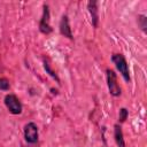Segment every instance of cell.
Listing matches in <instances>:
<instances>
[{
    "mask_svg": "<svg viewBox=\"0 0 147 147\" xmlns=\"http://www.w3.org/2000/svg\"><path fill=\"white\" fill-rule=\"evenodd\" d=\"M113 62L115 63L116 68L119 70V72L122 74V76L124 77V79L126 82L130 80V74H129V68H127V63L124 59V56L122 54H114L111 57Z\"/></svg>",
    "mask_w": 147,
    "mask_h": 147,
    "instance_id": "obj_1",
    "label": "cell"
},
{
    "mask_svg": "<svg viewBox=\"0 0 147 147\" xmlns=\"http://www.w3.org/2000/svg\"><path fill=\"white\" fill-rule=\"evenodd\" d=\"M107 83H108V88H109L110 94L114 96H118L121 94V87L117 84L116 74L110 69L107 70Z\"/></svg>",
    "mask_w": 147,
    "mask_h": 147,
    "instance_id": "obj_2",
    "label": "cell"
},
{
    "mask_svg": "<svg viewBox=\"0 0 147 147\" xmlns=\"http://www.w3.org/2000/svg\"><path fill=\"white\" fill-rule=\"evenodd\" d=\"M5 103H6L8 110L11 114L17 115V114H21L22 113V105H21L20 100L14 94H8L5 98Z\"/></svg>",
    "mask_w": 147,
    "mask_h": 147,
    "instance_id": "obj_3",
    "label": "cell"
},
{
    "mask_svg": "<svg viewBox=\"0 0 147 147\" xmlns=\"http://www.w3.org/2000/svg\"><path fill=\"white\" fill-rule=\"evenodd\" d=\"M24 137L25 140L30 144H34L38 140V127L34 123H29L24 127Z\"/></svg>",
    "mask_w": 147,
    "mask_h": 147,
    "instance_id": "obj_4",
    "label": "cell"
},
{
    "mask_svg": "<svg viewBox=\"0 0 147 147\" xmlns=\"http://www.w3.org/2000/svg\"><path fill=\"white\" fill-rule=\"evenodd\" d=\"M39 29L42 33L48 34L52 32V28L49 25V10H48V6H44V13H42V17L39 24Z\"/></svg>",
    "mask_w": 147,
    "mask_h": 147,
    "instance_id": "obj_5",
    "label": "cell"
},
{
    "mask_svg": "<svg viewBox=\"0 0 147 147\" xmlns=\"http://www.w3.org/2000/svg\"><path fill=\"white\" fill-rule=\"evenodd\" d=\"M60 32L64 37H67L69 39H72V33H71V29H70L69 21H68L67 16H62V20L60 22Z\"/></svg>",
    "mask_w": 147,
    "mask_h": 147,
    "instance_id": "obj_6",
    "label": "cell"
},
{
    "mask_svg": "<svg viewBox=\"0 0 147 147\" xmlns=\"http://www.w3.org/2000/svg\"><path fill=\"white\" fill-rule=\"evenodd\" d=\"M96 2L95 1H90L88 2V10H90V14H91V17H92V23L94 26L98 25V8H96Z\"/></svg>",
    "mask_w": 147,
    "mask_h": 147,
    "instance_id": "obj_7",
    "label": "cell"
},
{
    "mask_svg": "<svg viewBox=\"0 0 147 147\" xmlns=\"http://www.w3.org/2000/svg\"><path fill=\"white\" fill-rule=\"evenodd\" d=\"M114 136H115V141L117 144V147H125V142L123 139V132H122V129L119 125H115Z\"/></svg>",
    "mask_w": 147,
    "mask_h": 147,
    "instance_id": "obj_8",
    "label": "cell"
},
{
    "mask_svg": "<svg viewBox=\"0 0 147 147\" xmlns=\"http://www.w3.org/2000/svg\"><path fill=\"white\" fill-rule=\"evenodd\" d=\"M44 67H45L46 71H47V72H48V74H49V75H51V76H52L53 78H55V79H56V80L59 82V78H57L56 74H55V72H54V71H53V70H52V69L49 68V64H48V62H47V61H45V62H44Z\"/></svg>",
    "mask_w": 147,
    "mask_h": 147,
    "instance_id": "obj_9",
    "label": "cell"
},
{
    "mask_svg": "<svg viewBox=\"0 0 147 147\" xmlns=\"http://www.w3.org/2000/svg\"><path fill=\"white\" fill-rule=\"evenodd\" d=\"M127 118V110L125 108H122L119 110V122H124Z\"/></svg>",
    "mask_w": 147,
    "mask_h": 147,
    "instance_id": "obj_10",
    "label": "cell"
},
{
    "mask_svg": "<svg viewBox=\"0 0 147 147\" xmlns=\"http://www.w3.org/2000/svg\"><path fill=\"white\" fill-rule=\"evenodd\" d=\"M9 83L6 78H0V90H8Z\"/></svg>",
    "mask_w": 147,
    "mask_h": 147,
    "instance_id": "obj_11",
    "label": "cell"
}]
</instances>
